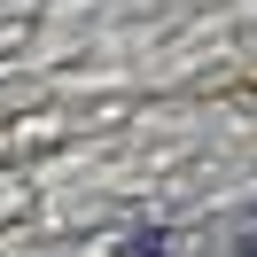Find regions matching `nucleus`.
Masks as SVG:
<instances>
[{
    "label": "nucleus",
    "instance_id": "nucleus-1",
    "mask_svg": "<svg viewBox=\"0 0 257 257\" xmlns=\"http://www.w3.org/2000/svg\"><path fill=\"white\" fill-rule=\"evenodd\" d=\"M172 241H179V234H172V226H133V234H125V241H117V257H179V249H172Z\"/></svg>",
    "mask_w": 257,
    "mask_h": 257
}]
</instances>
